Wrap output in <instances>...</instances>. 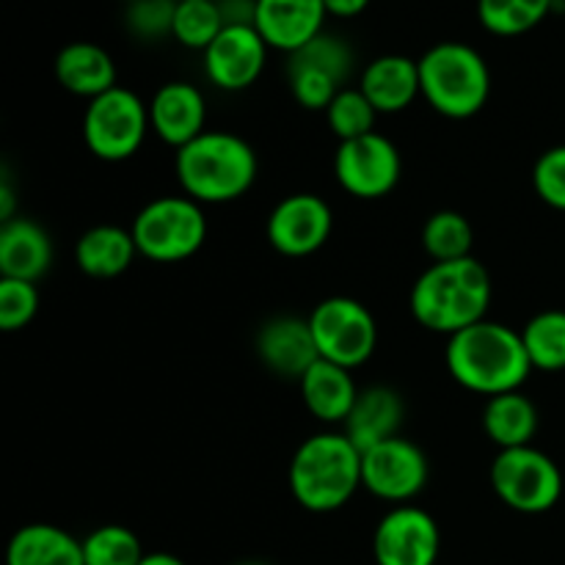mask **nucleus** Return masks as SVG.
<instances>
[{
	"label": "nucleus",
	"mask_w": 565,
	"mask_h": 565,
	"mask_svg": "<svg viewBox=\"0 0 565 565\" xmlns=\"http://www.w3.org/2000/svg\"><path fill=\"white\" fill-rule=\"evenodd\" d=\"M14 188H11L9 180L0 182V224L6 221L17 218V207H14Z\"/></svg>",
	"instance_id": "obj_38"
},
{
	"label": "nucleus",
	"mask_w": 565,
	"mask_h": 565,
	"mask_svg": "<svg viewBox=\"0 0 565 565\" xmlns=\"http://www.w3.org/2000/svg\"><path fill=\"white\" fill-rule=\"evenodd\" d=\"M439 552V524L419 505H395L375 524V565H436Z\"/></svg>",
	"instance_id": "obj_13"
},
{
	"label": "nucleus",
	"mask_w": 565,
	"mask_h": 565,
	"mask_svg": "<svg viewBox=\"0 0 565 565\" xmlns=\"http://www.w3.org/2000/svg\"><path fill=\"white\" fill-rule=\"evenodd\" d=\"M353 70H356V53L351 44L323 31L287 55V86L301 108L326 114L331 99L348 88Z\"/></svg>",
	"instance_id": "obj_9"
},
{
	"label": "nucleus",
	"mask_w": 565,
	"mask_h": 565,
	"mask_svg": "<svg viewBox=\"0 0 565 565\" xmlns=\"http://www.w3.org/2000/svg\"><path fill=\"white\" fill-rule=\"evenodd\" d=\"M403 174V160L395 143L381 132L340 141L334 152V177L351 196L373 202L390 196Z\"/></svg>",
	"instance_id": "obj_12"
},
{
	"label": "nucleus",
	"mask_w": 565,
	"mask_h": 565,
	"mask_svg": "<svg viewBox=\"0 0 565 565\" xmlns=\"http://www.w3.org/2000/svg\"><path fill=\"white\" fill-rule=\"evenodd\" d=\"M138 257L130 230L99 224L83 232L75 243V263L92 279H116Z\"/></svg>",
	"instance_id": "obj_24"
},
{
	"label": "nucleus",
	"mask_w": 565,
	"mask_h": 565,
	"mask_svg": "<svg viewBox=\"0 0 565 565\" xmlns=\"http://www.w3.org/2000/svg\"><path fill=\"white\" fill-rule=\"evenodd\" d=\"M218 0H180L174 14V33L171 36L188 50H207L224 31Z\"/></svg>",
	"instance_id": "obj_31"
},
{
	"label": "nucleus",
	"mask_w": 565,
	"mask_h": 565,
	"mask_svg": "<svg viewBox=\"0 0 565 565\" xmlns=\"http://www.w3.org/2000/svg\"><path fill=\"white\" fill-rule=\"evenodd\" d=\"M307 320L320 359L326 362L356 370L373 359L375 345H379V323L373 312L356 298H323Z\"/></svg>",
	"instance_id": "obj_10"
},
{
	"label": "nucleus",
	"mask_w": 565,
	"mask_h": 565,
	"mask_svg": "<svg viewBox=\"0 0 565 565\" xmlns=\"http://www.w3.org/2000/svg\"><path fill=\"white\" fill-rule=\"evenodd\" d=\"M428 456L406 436L362 452V489L392 505H408L428 486Z\"/></svg>",
	"instance_id": "obj_11"
},
{
	"label": "nucleus",
	"mask_w": 565,
	"mask_h": 565,
	"mask_svg": "<svg viewBox=\"0 0 565 565\" xmlns=\"http://www.w3.org/2000/svg\"><path fill=\"white\" fill-rule=\"evenodd\" d=\"M149 125L169 147L182 149L207 130V103L199 86L188 81H169L149 99Z\"/></svg>",
	"instance_id": "obj_16"
},
{
	"label": "nucleus",
	"mask_w": 565,
	"mask_h": 565,
	"mask_svg": "<svg viewBox=\"0 0 565 565\" xmlns=\"http://www.w3.org/2000/svg\"><path fill=\"white\" fill-rule=\"evenodd\" d=\"M445 364L456 384L486 397L522 390L533 370L522 331L489 318L447 337Z\"/></svg>",
	"instance_id": "obj_1"
},
{
	"label": "nucleus",
	"mask_w": 565,
	"mask_h": 565,
	"mask_svg": "<svg viewBox=\"0 0 565 565\" xmlns=\"http://www.w3.org/2000/svg\"><path fill=\"white\" fill-rule=\"evenodd\" d=\"M132 241L138 257L152 263L191 259L207 241L204 207L191 196H158L138 210L132 218Z\"/></svg>",
	"instance_id": "obj_6"
},
{
	"label": "nucleus",
	"mask_w": 565,
	"mask_h": 565,
	"mask_svg": "<svg viewBox=\"0 0 565 565\" xmlns=\"http://www.w3.org/2000/svg\"><path fill=\"white\" fill-rule=\"evenodd\" d=\"M326 11L331 17H340V20H351V17H359L370 6V0H323Z\"/></svg>",
	"instance_id": "obj_37"
},
{
	"label": "nucleus",
	"mask_w": 565,
	"mask_h": 565,
	"mask_svg": "<svg viewBox=\"0 0 565 565\" xmlns=\"http://www.w3.org/2000/svg\"><path fill=\"white\" fill-rule=\"evenodd\" d=\"M524 351H527L533 370L561 373L565 370V312L546 309L533 315L522 329Z\"/></svg>",
	"instance_id": "obj_27"
},
{
	"label": "nucleus",
	"mask_w": 565,
	"mask_h": 565,
	"mask_svg": "<svg viewBox=\"0 0 565 565\" xmlns=\"http://www.w3.org/2000/svg\"><path fill=\"white\" fill-rule=\"evenodd\" d=\"M403 417H406L403 397L392 386L375 384L359 392L356 403L342 425V434L364 452L381 441L401 436Z\"/></svg>",
	"instance_id": "obj_21"
},
{
	"label": "nucleus",
	"mask_w": 565,
	"mask_h": 565,
	"mask_svg": "<svg viewBox=\"0 0 565 565\" xmlns=\"http://www.w3.org/2000/svg\"><path fill=\"white\" fill-rule=\"evenodd\" d=\"M423 97L447 119L480 114L491 97V70L483 55L463 42H439L419 58Z\"/></svg>",
	"instance_id": "obj_5"
},
{
	"label": "nucleus",
	"mask_w": 565,
	"mask_h": 565,
	"mask_svg": "<svg viewBox=\"0 0 565 565\" xmlns=\"http://www.w3.org/2000/svg\"><path fill=\"white\" fill-rule=\"evenodd\" d=\"M224 25H254L257 20V0H218Z\"/></svg>",
	"instance_id": "obj_36"
},
{
	"label": "nucleus",
	"mask_w": 565,
	"mask_h": 565,
	"mask_svg": "<svg viewBox=\"0 0 565 565\" xmlns=\"http://www.w3.org/2000/svg\"><path fill=\"white\" fill-rule=\"evenodd\" d=\"M6 565H86L83 541L55 524H25L6 546Z\"/></svg>",
	"instance_id": "obj_25"
},
{
	"label": "nucleus",
	"mask_w": 565,
	"mask_h": 565,
	"mask_svg": "<svg viewBox=\"0 0 565 565\" xmlns=\"http://www.w3.org/2000/svg\"><path fill=\"white\" fill-rule=\"evenodd\" d=\"M287 486L303 511H340L362 489V450L342 430L309 436L292 452Z\"/></svg>",
	"instance_id": "obj_3"
},
{
	"label": "nucleus",
	"mask_w": 565,
	"mask_h": 565,
	"mask_svg": "<svg viewBox=\"0 0 565 565\" xmlns=\"http://www.w3.org/2000/svg\"><path fill=\"white\" fill-rule=\"evenodd\" d=\"M121 3H136V0H121Z\"/></svg>",
	"instance_id": "obj_41"
},
{
	"label": "nucleus",
	"mask_w": 565,
	"mask_h": 565,
	"mask_svg": "<svg viewBox=\"0 0 565 565\" xmlns=\"http://www.w3.org/2000/svg\"><path fill=\"white\" fill-rule=\"evenodd\" d=\"M182 193L199 204H226L246 196L257 180V152L226 130H204L174 154Z\"/></svg>",
	"instance_id": "obj_4"
},
{
	"label": "nucleus",
	"mask_w": 565,
	"mask_h": 565,
	"mask_svg": "<svg viewBox=\"0 0 565 565\" xmlns=\"http://www.w3.org/2000/svg\"><path fill=\"white\" fill-rule=\"evenodd\" d=\"M483 430L500 450L527 447L539 430V408L522 390L494 395L483 406Z\"/></svg>",
	"instance_id": "obj_26"
},
{
	"label": "nucleus",
	"mask_w": 565,
	"mask_h": 565,
	"mask_svg": "<svg viewBox=\"0 0 565 565\" xmlns=\"http://www.w3.org/2000/svg\"><path fill=\"white\" fill-rule=\"evenodd\" d=\"M180 0H136L127 3L125 25L127 31L143 42H160L174 33V14Z\"/></svg>",
	"instance_id": "obj_33"
},
{
	"label": "nucleus",
	"mask_w": 565,
	"mask_h": 565,
	"mask_svg": "<svg viewBox=\"0 0 565 565\" xmlns=\"http://www.w3.org/2000/svg\"><path fill=\"white\" fill-rule=\"evenodd\" d=\"M53 265V241L47 230L33 218L0 224V279H22L36 285Z\"/></svg>",
	"instance_id": "obj_19"
},
{
	"label": "nucleus",
	"mask_w": 565,
	"mask_h": 565,
	"mask_svg": "<svg viewBox=\"0 0 565 565\" xmlns=\"http://www.w3.org/2000/svg\"><path fill=\"white\" fill-rule=\"evenodd\" d=\"M301 401L312 417L326 425H345L353 403L359 397V386L353 381V370L318 359L298 381Z\"/></svg>",
	"instance_id": "obj_22"
},
{
	"label": "nucleus",
	"mask_w": 565,
	"mask_h": 565,
	"mask_svg": "<svg viewBox=\"0 0 565 565\" xmlns=\"http://www.w3.org/2000/svg\"><path fill=\"white\" fill-rule=\"evenodd\" d=\"M555 0H478V20L494 36H522L550 17Z\"/></svg>",
	"instance_id": "obj_28"
},
{
	"label": "nucleus",
	"mask_w": 565,
	"mask_h": 565,
	"mask_svg": "<svg viewBox=\"0 0 565 565\" xmlns=\"http://www.w3.org/2000/svg\"><path fill=\"white\" fill-rule=\"evenodd\" d=\"M141 565H185L177 555H169V552H152L141 561Z\"/></svg>",
	"instance_id": "obj_39"
},
{
	"label": "nucleus",
	"mask_w": 565,
	"mask_h": 565,
	"mask_svg": "<svg viewBox=\"0 0 565 565\" xmlns=\"http://www.w3.org/2000/svg\"><path fill=\"white\" fill-rule=\"evenodd\" d=\"M237 565H265V563H237Z\"/></svg>",
	"instance_id": "obj_40"
},
{
	"label": "nucleus",
	"mask_w": 565,
	"mask_h": 565,
	"mask_svg": "<svg viewBox=\"0 0 565 565\" xmlns=\"http://www.w3.org/2000/svg\"><path fill=\"white\" fill-rule=\"evenodd\" d=\"M491 307V276L475 257L434 263L417 276L408 309L423 329L452 337L486 320Z\"/></svg>",
	"instance_id": "obj_2"
},
{
	"label": "nucleus",
	"mask_w": 565,
	"mask_h": 565,
	"mask_svg": "<svg viewBox=\"0 0 565 565\" xmlns=\"http://www.w3.org/2000/svg\"><path fill=\"white\" fill-rule=\"evenodd\" d=\"M475 232L467 215L456 210H439L423 226V248L434 263L472 257Z\"/></svg>",
	"instance_id": "obj_29"
},
{
	"label": "nucleus",
	"mask_w": 565,
	"mask_h": 565,
	"mask_svg": "<svg viewBox=\"0 0 565 565\" xmlns=\"http://www.w3.org/2000/svg\"><path fill=\"white\" fill-rule=\"evenodd\" d=\"M359 88L381 114H401L417 97H423L419 86V61L408 55L386 53L370 61L359 75Z\"/></svg>",
	"instance_id": "obj_20"
},
{
	"label": "nucleus",
	"mask_w": 565,
	"mask_h": 565,
	"mask_svg": "<svg viewBox=\"0 0 565 565\" xmlns=\"http://www.w3.org/2000/svg\"><path fill=\"white\" fill-rule=\"evenodd\" d=\"M268 42L254 25H226L204 50V75L221 92L254 86L268 64Z\"/></svg>",
	"instance_id": "obj_15"
},
{
	"label": "nucleus",
	"mask_w": 565,
	"mask_h": 565,
	"mask_svg": "<svg viewBox=\"0 0 565 565\" xmlns=\"http://www.w3.org/2000/svg\"><path fill=\"white\" fill-rule=\"evenodd\" d=\"M257 356L270 373L281 379H296L312 367L320 359L315 345L309 320L303 318H274L257 331Z\"/></svg>",
	"instance_id": "obj_18"
},
{
	"label": "nucleus",
	"mask_w": 565,
	"mask_h": 565,
	"mask_svg": "<svg viewBox=\"0 0 565 565\" xmlns=\"http://www.w3.org/2000/svg\"><path fill=\"white\" fill-rule=\"evenodd\" d=\"M326 121H329L331 132H334L340 141H353V138L375 132L379 110H375L373 103L364 97L362 88L348 86L331 99V105L326 108Z\"/></svg>",
	"instance_id": "obj_32"
},
{
	"label": "nucleus",
	"mask_w": 565,
	"mask_h": 565,
	"mask_svg": "<svg viewBox=\"0 0 565 565\" xmlns=\"http://www.w3.org/2000/svg\"><path fill=\"white\" fill-rule=\"evenodd\" d=\"M489 478L502 505L527 516L552 511L563 497L561 467L533 445L497 452Z\"/></svg>",
	"instance_id": "obj_8"
},
{
	"label": "nucleus",
	"mask_w": 565,
	"mask_h": 565,
	"mask_svg": "<svg viewBox=\"0 0 565 565\" xmlns=\"http://www.w3.org/2000/svg\"><path fill=\"white\" fill-rule=\"evenodd\" d=\"M39 287L22 279H0V329L20 331L36 318Z\"/></svg>",
	"instance_id": "obj_34"
},
{
	"label": "nucleus",
	"mask_w": 565,
	"mask_h": 565,
	"mask_svg": "<svg viewBox=\"0 0 565 565\" xmlns=\"http://www.w3.org/2000/svg\"><path fill=\"white\" fill-rule=\"evenodd\" d=\"M334 230L331 204L318 193H292L285 196L268 215L265 235L281 257H309L320 252Z\"/></svg>",
	"instance_id": "obj_14"
},
{
	"label": "nucleus",
	"mask_w": 565,
	"mask_h": 565,
	"mask_svg": "<svg viewBox=\"0 0 565 565\" xmlns=\"http://www.w3.org/2000/svg\"><path fill=\"white\" fill-rule=\"evenodd\" d=\"M326 17L323 0H257L254 28L270 50L290 55L323 33Z\"/></svg>",
	"instance_id": "obj_17"
},
{
	"label": "nucleus",
	"mask_w": 565,
	"mask_h": 565,
	"mask_svg": "<svg viewBox=\"0 0 565 565\" xmlns=\"http://www.w3.org/2000/svg\"><path fill=\"white\" fill-rule=\"evenodd\" d=\"M55 81L75 97L94 99L116 86V64L94 42H72L55 55Z\"/></svg>",
	"instance_id": "obj_23"
},
{
	"label": "nucleus",
	"mask_w": 565,
	"mask_h": 565,
	"mask_svg": "<svg viewBox=\"0 0 565 565\" xmlns=\"http://www.w3.org/2000/svg\"><path fill=\"white\" fill-rule=\"evenodd\" d=\"M147 552L130 527L103 524L83 539V561L86 565H141Z\"/></svg>",
	"instance_id": "obj_30"
},
{
	"label": "nucleus",
	"mask_w": 565,
	"mask_h": 565,
	"mask_svg": "<svg viewBox=\"0 0 565 565\" xmlns=\"http://www.w3.org/2000/svg\"><path fill=\"white\" fill-rule=\"evenodd\" d=\"M533 188L539 199L550 207L565 213V143L552 147L535 160L533 166Z\"/></svg>",
	"instance_id": "obj_35"
},
{
	"label": "nucleus",
	"mask_w": 565,
	"mask_h": 565,
	"mask_svg": "<svg viewBox=\"0 0 565 565\" xmlns=\"http://www.w3.org/2000/svg\"><path fill=\"white\" fill-rule=\"evenodd\" d=\"M149 130V103L125 86H114L88 99L83 114V141L88 152L108 163L130 160L141 149Z\"/></svg>",
	"instance_id": "obj_7"
}]
</instances>
